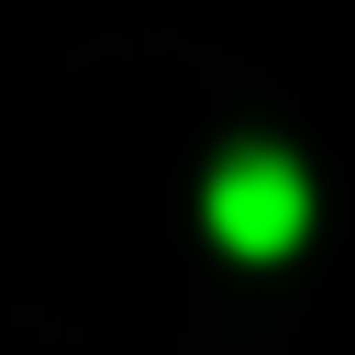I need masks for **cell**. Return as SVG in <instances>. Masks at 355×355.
<instances>
[{"mask_svg":"<svg viewBox=\"0 0 355 355\" xmlns=\"http://www.w3.org/2000/svg\"><path fill=\"white\" fill-rule=\"evenodd\" d=\"M200 222H211L222 255L277 266V255L311 233V178H300V155H277V144H233V155L211 166V189H200Z\"/></svg>","mask_w":355,"mask_h":355,"instance_id":"cell-1","label":"cell"}]
</instances>
